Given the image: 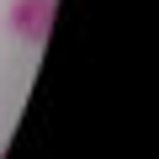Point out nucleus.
<instances>
[{"instance_id":"1","label":"nucleus","mask_w":159,"mask_h":159,"mask_svg":"<svg viewBox=\"0 0 159 159\" xmlns=\"http://www.w3.org/2000/svg\"><path fill=\"white\" fill-rule=\"evenodd\" d=\"M6 21H11V32H16L27 48H43L48 32H53V0H11Z\"/></svg>"}]
</instances>
